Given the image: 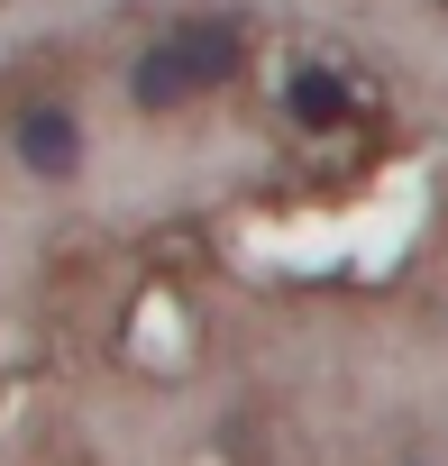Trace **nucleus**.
<instances>
[{
  "mask_svg": "<svg viewBox=\"0 0 448 466\" xmlns=\"http://www.w3.org/2000/svg\"><path fill=\"white\" fill-rule=\"evenodd\" d=\"M10 147H19V165H28L37 183H74V174H83V119H74L65 101H28Z\"/></svg>",
  "mask_w": 448,
  "mask_h": 466,
  "instance_id": "f257e3e1",
  "label": "nucleus"
},
{
  "mask_svg": "<svg viewBox=\"0 0 448 466\" xmlns=\"http://www.w3.org/2000/svg\"><path fill=\"white\" fill-rule=\"evenodd\" d=\"M165 46L183 56V74L201 83V101H210V92H229L239 65H248V28H239V19H174Z\"/></svg>",
  "mask_w": 448,
  "mask_h": 466,
  "instance_id": "f03ea898",
  "label": "nucleus"
},
{
  "mask_svg": "<svg viewBox=\"0 0 448 466\" xmlns=\"http://www.w3.org/2000/svg\"><path fill=\"white\" fill-rule=\"evenodd\" d=\"M128 101H137L147 119H174V110H192V101H201V83H192V74H183V56L156 37V46L128 65Z\"/></svg>",
  "mask_w": 448,
  "mask_h": 466,
  "instance_id": "20e7f679",
  "label": "nucleus"
},
{
  "mask_svg": "<svg viewBox=\"0 0 448 466\" xmlns=\"http://www.w3.org/2000/svg\"><path fill=\"white\" fill-rule=\"evenodd\" d=\"M284 110H293V128H348L366 101H357V83H348L330 56H302V65L284 74Z\"/></svg>",
  "mask_w": 448,
  "mask_h": 466,
  "instance_id": "7ed1b4c3",
  "label": "nucleus"
},
{
  "mask_svg": "<svg viewBox=\"0 0 448 466\" xmlns=\"http://www.w3.org/2000/svg\"><path fill=\"white\" fill-rule=\"evenodd\" d=\"M412 466H421V457H412Z\"/></svg>",
  "mask_w": 448,
  "mask_h": 466,
  "instance_id": "39448f33",
  "label": "nucleus"
}]
</instances>
